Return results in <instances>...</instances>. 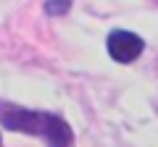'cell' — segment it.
<instances>
[{
  "instance_id": "1",
  "label": "cell",
  "mask_w": 158,
  "mask_h": 147,
  "mask_svg": "<svg viewBox=\"0 0 158 147\" xmlns=\"http://www.w3.org/2000/svg\"><path fill=\"white\" fill-rule=\"evenodd\" d=\"M0 124L11 131L45 137L50 147H71L74 134L63 118L53 113H40V110H24V108H0Z\"/></svg>"
},
{
  "instance_id": "2",
  "label": "cell",
  "mask_w": 158,
  "mask_h": 147,
  "mask_svg": "<svg viewBox=\"0 0 158 147\" xmlns=\"http://www.w3.org/2000/svg\"><path fill=\"white\" fill-rule=\"evenodd\" d=\"M145 42H142L140 34L127 32V29H116V32L108 34V55L118 63H132L137 55L142 53Z\"/></svg>"
},
{
  "instance_id": "3",
  "label": "cell",
  "mask_w": 158,
  "mask_h": 147,
  "mask_svg": "<svg viewBox=\"0 0 158 147\" xmlns=\"http://www.w3.org/2000/svg\"><path fill=\"white\" fill-rule=\"evenodd\" d=\"M48 13H69L71 11V3H45Z\"/></svg>"
}]
</instances>
